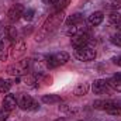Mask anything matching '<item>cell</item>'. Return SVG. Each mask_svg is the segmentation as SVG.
Wrapping results in <instances>:
<instances>
[{
  "label": "cell",
  "instance_id": "cell-1",
  "mask_svg": "<svg viewBox=\"0 0 121 121\" xmlns=\"http://www.w3.org/2000/svg\"><path fill=\"white\" fill-rule=\"evenodd\" d=\"M62 21H63V13H62V11H56V13L51 14V16L47 18V21L44 23V26L41 27L39 32L37 34V38H35V39H37V41L44 39L48 34H51V32H54V31L56 30L60 26Z\"/></svg>",
  "mask_w": 121,
  "mask_h": 121
},
{
  "label": "cell",
  "instance_id": "cell-2",
  "mask_svg": "<svg viewBox=\"0 0 121 121\" xmlns=\"http://www.w3.org/2000/svg\"><path fill=\"white\" fill-rule=\"evenodd\" d=\"M94 108L104 110L111 116H120L121 114V103L113 101V100H96L93 103Z\"/></svg>",
  "mask_w": 121,
  "mask_h": 121
},
{
  "label": "cell",
  "instance_id": "cell-3",
  "mask_svg": "<svg viewBox=\"0 0 121 121\" xmlns=\"http://www.w3.org/2000/svg\"><path fill=\"white\" fill-rule=\"evenodd\" d=\"M30 66H31V59H30V58H24V59L18 60L17 63H14V65H10V66H7L6 72H7L10 76L20 78V76H24V75H27V72H28Z\"/></svg>",
  "mask_w": 121,
  "mask_h": 121
},
{
  "label": "cell",
  "instance_id": "cell-4",
  "mask_svg": "<svg viewBox=\"0 0 121 121\" xmlns=\"http://www.w3.org/2000/svg\"><path fill=\"white\" fill-rule=\"evenodd\" d=\"M75 58L82 62H89V60H93L96 58V51L90 48V47H79V48H75V52H73Z\"/></svg>",
  "mask_w": 121,
  "mask_h": 121
},
{
  "label": "cell",
  "instance_id": "cell-5",
  "mask_svg": "<svg viewBox=\"0 0 121 121\" xmlns=\"http://www.w3.org/2000/svg\"><path fill=\"white\" fill-rule=\"evenodd\" d=\"M26 49H27V44H26L24 38L16 39V42L11 45V49H10V51H11V58L17 59V58L23 56V55L26 54Z\"/></svg>",
  "mask_w": 121,
  "mask_h": 121
},
{
  "label": "cell",
  "instance_id": "cell-6",
  "mask_svg": "<svg viewBox=\"0 0 121 121\" xmlns=\"http://www.w3.org/2000/svg\"><path fill=\"white\" fill-rule=\"evenodd\" d=\"M24 11H26L24 6L17 3V4H14V6H11V7H10V10L7 11V16H9L10 21H17V20H20V18L23 17Z\"/></svg>",
  "mask_w": 121,
  "mask_h": 121
},
{
  "label": "cell",
  "instance_id": "cell-7",
  "mask_svg": "<svg viewBox=\"0 0 121 121\" xmlns=\"http://www.w3.org/2000/svg\"><path fill=\"white\" fill-rule=\"evenodd\" d=\"M90 41V34L87 31H83L75 37H72V45L75 48H79V47H86Z\"/></svg>",
  "mask_w": 121,
  "mask_h": 121
},
{
  "label": "cell",
  "instance_id": "cell-8",
  "mask_svg": "<svg viewBox=\"0 0 121 121\" xmlns=\"http://www.w3.org/2000/svg\"><path fill=\"white\" fill-rule=\"evenodd\" d=\"M18 106H20V108H23V110H37L38 108V103L30 97V96H27V94H23L21 96V99H20V101H18Z\"/></svg>",
  "mask_w": 121,
  "mask_h": 121
},
{
  "label": "cell",
  "instance_id": "cell-9",
  "mask_svg": "<svg viewBox=\"0 0 121 121\" xmlns=\"http://www.w3.org/2000/svg\"><path fill=\"white\" fill-rule=\"evenodd\" d=\"M91 89H93V91H94L96 94H106V93L108 91V89H110V86H108V83H107L106 80L99 79V80H94Z\"/></svg>",
  "mask_w": 121,
  "mask_h": 121
},
{
  "label": "cell",
  "instance_id": "cell-10",
  "mask_svg": "<svg viewBox=\"0 0 121 121\" xmlns=\"http://www.w3.org/2000/svg\"><path fill=\"white\" fill-rule=\"evenodd\" d=\"M17 106H18V103H17L16 96H13V94H7V96L4 97V100H3V108H4V110H7V111H13Z\"/></svg>",
  "mask_w": 121,
  "mask_h": 121
},
{
  "label": "cell",
  "instance_id": "cell-11",
  "mask_svg": "<svg viewBox=\"0 0 121 121\" xmlns=\"http://www.w3.org/2000/svg\"><path fill=\"white\" fill-rule=\"evenodd\" d=\"M103 20H104V14L101 11H94V13H91L90 16H89L87 23L90 26H99V24H101Z\"/></svg>",
  "mask_w": 121,
  "mask_h": 121
},
{
  "label": "cell",
  "instance_id": "cell-12",
  "mask_svg": "<svg viewBox=\"0 0 121 121\" xmlns=\"http://www.w3.org/2000/svg\"><path fill=\"white\" fill-rule=\"evenodd\" d=\"M107 83H108V86L111 89H114V90H117V91H121V75L118 73V75L111 76L107 80Z\"/></svg>",
  "mask_w": 121,
  "mask_h": 121
},
{
  "label": "cell",
  "instance_id": "cell-13",
  "mask_svg": "<svg viewBox=\"0 0 121 121\" xmlns=\"http://www.w3.org/2000/svg\"><path fill=\"white\" fill-rule=\"evenodd\" d=\"M66 24H68V26H79V24H83V16H82L80 13L72 14V16H69V18L66 20Z\"/></svg>",
  "mask_w": 121,
  "mask_h": 121
},
{
  "label": "cell",
  "instance_id": "cell-14",
  "mask_svg": "<svg viewBox=\"0 0 121 121\" xmlns=\"http://www.w3.org/2000/svg\"><path fill=\"white\" fill-rule=\"evenodd\" d=\"M83 31H86V30L82 27V24H79V26H68L66 34H68L69 37H75V35H78V34H80V32H83Z\"/></svg>",
  "mask_w": 121,
  "mask_h": 121
},
{
  "label": "cell",
  "instance_id": "cell-15",
  "mask_svg": "<svg viewBox=\"0 0 121 121\" xmlns=\"http://www.w3.org/2000/svg\"><path fill=\"white\" fill-rule=\"evenodd\" d=\"M87 91H89V85L87 83H79L76 87H75V90H73V93L76 94V96H85V94H87Z\"/></svg>",
  "mask_w": 121,
  "mask_h": 121
},
{
  "label": "cell",
  "instance_id": "cell-16",
  "mask_svg": "<svg viewBox=\"0 0 121 121\" xmlns=\"http://www.w3.org/2000/svg\"><path fill=\"white\" fill-rule=\"evenodd\" d=\"M45 66L47 68H49V69H55V68H58L59 66V62L56 60L55 58V55H48V56H45Z\"/></svg>",
  "mask_w": 121,
  "mask_h": 121
},
{
  "label": "cell",
  "instance_id": "cell-17",
  "mask_svg": "<svg viewBox=\"0 0 121 121\" xmlns=\"http://www.w3.org/2000/svg\"><path fill=\"white\" fill-rule=\"evenodd\" d=\"M41 100H42V103H45V104H54V103H59L60 97L56 96V94H44Z\"/></svg>",
  "mask_w": 121,
  "mask_h": 121
},
{
  "label": "cell",
  "instance_id": "cell-18",
  "mask_svg": "<svg viewBox=\"0 0 121 121\" xmlns=\"http://www.w3.org/2000/svg\"><path fill=\"white\" fill-rule=\"evenodd\" d=\"M108 21H110V24L120 26V24H121V14H120V13H116V11H113V13L108 16Z\"/></svg>",
  "mask_w": 121,
  "mask_h": 121
},
{
  "label": "cell",
  "instance_id": "cell-19",
  "mask_svg": "<svg viewBox=\"0 0 121 121\" xmlns=\"http://www.w3.org/2000/svg\"><path fill=\"white\" fill-rule=\"evenodd\" d=\"M70 3V0H56L55 1V4H54V7H55V11H63L66 7H68V4Z\"/></svg>",
  "mask_w": 121,
  "mask_h": 121
},
{
  "label": "cell",
  "instance_id": "cell-20",
  "mask_svg": "<svg viewBox=\"0 0 121 121\" xmlns=\"http://www.w3.org/2000/svg\"><path fill=\"white\" fill-rule=\"evenodd\" d=\"M24 83L30 87H37V76H31V75H24Z\"/></svg>",
  "mask_w": 121,
  "mask_h": 121
},
{
  "label": "cell",
  "instance_id": "cell-21",
  "mask_svg": "<svg viewBox=\"0 0 121 121\" xmlns=\"http://www.w3.org/2000/svg\"><path fill=\"white\" fill-rule=\"evenodd\" d=\"M55 58H56V60L59 62V65H65L68 60H69V54L68 52H58V54H55Z\"/></svg>",
  "mask_w": 121,
  "mask_h": 121
},
{
  "label": "cell",
  "instance_id": "cell-22",
  "mask_svg": "<svg viewBox=\"0 0 121 121\" xmlns=\"http://www.w3.org/2000/svg\"><path fill=\"white\" fill-rule=\"evenodd\" d=\"M10 87H11V82L10 80L0 79V93H9Z\"/></svg>",
  "mask_w": 121,
  "mask_h": 121
},
{
  "label": "cell",
  "instance_id": "cell-23",
  "mask_svg": "<svg viewBox=\"0 0 121 121\" xmlns=\"http://www.w3.org/2000/svg\"><path fill=\"white\" fill-rule=\"evenodd\" d=\"M7 38L11 39V41H16L17 39V31L14 27H9L7 28Z\"/></svg>",
  "mask_w": 121,
  "mask_h": 121
},
{
  "label": "cell",
  "instance_id": "cell-24",
  "mask_svg": "<svg viewBox=\"0 0 121 121\" xmlns=\"http://www.w3.org/2000/svg\"><path fill=\"white\" fill-rule=\"evenodd\" d=\"M7 58V49H6V44L0 42V60H6Z\"/></svg>",
  "mask_w": 121,
  "mask_h": 121
},
{
  "label": "cell",
  "instance_id": "cell-25",
  "mask_svg": "<svg viewBox=\"0 0 121 121\" xmlns=\"http://www.w3.org/2000/svg\"><path fill=\"white\" fill-rule=\"evenodd\" d=\"M111 42L117 47H121V32H117V34H113L111 35Z\"/></svg>",
  "mask_w": 121,
  "mask_h": 121
},
{
  "label": "cell",
  "instance_id": "cell-26",
  "mask_svg": "<svg viewBox=\"0 0 121 121\" xmlns=\"http://www.w3.org/2000/svg\"><path fill=\"white\" fill-rule=\"evenodd\" d=\"M34 10L32 9H28V10H26L24 11V14H23V17H24V20H27V21H31L32 18H34Z\"/></svg>",
  "mask_w": 121,
  "mask_h": 121
},
{
  "label": "cell",
  "instance_id": "cell-27",
  "mask_svg": "<svg viewBox=\"0 0 121 121\" xmlns=\"http://www.w3.org/2000/svg\"><path fill=\"white\" fill-rule=\"evenodd\" d=\"M9 114H10V111L1 108V111H0V121H6L7 118H9Z\"/></svg>",
  "mask_w": 121,
  "mask_h": 121
},
{
  "label": "cell",
  "instance_id": "cell-28",
  "mask_svg": "<svg viewBox=\"0 0 121 121\" xmlns=\"http://www.w3.org/2000/svg\"><path fill=\"white\" fill-rule=\"evenodd\" d=\"M113 62H114L116 65H118V66H121V56H116V58L113 59Z\"/></svg>",
  "mask_w": 121,
  "mask_h": 121
},
{
  "label": "cell",
  "instance_id": "cell-29",
  "mask_svg": "<svg viewBox=\"0 0 121 121\" xmlns=\"http://www.w3.org/2000/svg\"><path fill=\"white\" fill-rule=\"evenodd\" d=\"M55 1H56V0H42V3H44V4H48V6H49V4H55Z\"/></svg>",
  "mask_w": 121,
  "mask_h": 121
},
{
  "label": "cell",
  "instance_id": "cell-30",
  "mask_svg": "<svg viewBox=\"0 0 121 121\" xmlns=\"http://www.w3.org/2000/svg\"><path fill=\"white\" fill-rule=\"evenodd\" d=\"M54 121H66L65 118H58V120H54Z\"/></svg>",
  "mask_w": 121,
  "mask_h": 121
},
{
  "label": "cell",
  "instance_id": "cell-31",
  "mask_svg": "<svg viewBox=\"0 0 121 121\" xmlns=\"http://www.w3.org/2000/svg\"><path fill=\"white\" fill-rule=\"evenodd\" d=\"M111 1H114V3H118V1H121V0H111Z\"/></svg>",
  "mask_w": 121,
  "mask_h": 121
},
{
  "label": "cell",
  "instance_id": "cell-32",
  "mask_svg": "<svg viewBox=\"0 0 121 121\" xmlns=\"http://www.w3.org/2000/svg\"><path fill=\"white\" fill-rule=\"evenodd\" d=\"M118 28H120V32H121V26H120V27H118Z\"/></svg>",
  "mask_w": 121,
  "mask_h": 121
},
{
  "label": "cell",
  "instance_id": "cell-33",
  "mask_svg": "<svg viewBox=\"0 0 121 121\" xmlns=\"http://www.w3.org/2000/svg\"><path fill=\"white\" fill-rule=\"evenodd\" d=\"M80 121H89V120H80Z\"/></svg>",
  "mask_w": 121,
  "mask_h": 121
},
{
  "label": "cell",
  "instance_id": "cell-34",
  "mask_svg": "<svg viewBox=\"0 0 121 121\" xmlns=\"http://www.w3.org/2000/svg\"><path fill=\"white\" fill-rule=\"evenodd\" d=\"M0 42H1V39H0Z\"/></svg>",
  "mask_w": 121,
  "mask_h": 121
}]
</instances>
